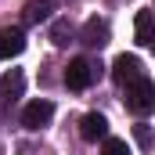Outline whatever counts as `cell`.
Returning a JSON list of instances; mask_svg holds the SVG:
<instances>
[{
    "label": "cell",
    "instance_id": "obj_4",
    "mask_svg": "<svg viewBox=\"0 0 155 155\" xmlns=\"http://www.w3.org/2000/svg\"><path fill=\"white\" fill-rule=\"evenodd\" d=\"M51 116H54V105H51V101H43V97H40V101H29L25 112H22V126H25V130H40V126L51 123Z\"/></svg>",
    "mask_w": 155,
    "mask_h": 155
},
{
    "label": "cell",
    "instance_id": "obj_1",
    "mask_svg": "<svg viewBox=\"0 0 155 155\" xmlns=\"http://www.w3.org/2000/svg\"><path fill=\"white\" fill-rule=\"evenodd\" d=\"M126 108L134 112V116H148V112H155V83L148 76L134 79V83H126Z\"/></svg>",
    "mask_w": 155,
    "mask_h": 155
},
{
    "label": "cell",
    "instance_id": "obj_14",
    "mask_svg": "<svg viewBox=\"0 0 155 155\" xmlns=\"http://www.w3.org/2000/svg\"><path fill=\"white\" fill-rule=\"evenodd\" d=\"M152 47H155V43H152Z\"/></svg>",
    "mask_w": 155,
    "mask_h": 155
},
{
    "label": "cell",
    "instance_id": "obj_3",
    "mask_svg": "<svg viewBox=\"0 0 155 155\" xmlns=\"http://www.w3.org/2000/svg\"><path fill=\"white\" fill-rule=\"evenodd\" d=\"M112 76H116V83H134V79L144 76V69H141V58L137 54H119L116 61H112Z\"/></svg>",
    "mask_w": 155,
    "mask_h": 155
},
{
    "label": "cell",
    "instance_id": "obj_11",
    "mask_svg": "<svg viewBox=\"0 0 155 155\" xmlns=\"http://www.w3.org/2000/svg\"><path fill=\"white\" fill-rule=\"evenodd\" d=\"M51 40H54L58 47H69V40H72V22H69V18H58V22L51 25Z\"/></svg>",
    "mask_w": 155,
    "mask_h": 155
},
{
    "label": "cell",
    "instance_id": "obj_8",
    "mask_svg": "<svg viewBox=\"0 0 155 155\" xmlns=\"http://www.w3.org/2000/svg\"><path fill=\"white\" fill-rule=\"evenodd\" d=\"M51 15H54V4H51V0H29V4H25V11H22L25 25H40V22H51Z\"/></svg>",
    "mask_w": 155,
    "mask_h": 155
},
{
    "label": "cell",
    "instance_id": "obj_9",
    "mask_svg": "<svg viewBox=\"0 0 155 155\" xmlns=\"http://www.w3.org/2000/svg\"><path fill=\"white\" fill-rule=\"evenodd\" d=\"M137 43L141 47L155 43V15L152 11H137Z\"/></svg>",
    "mask_w": 155,
    "mask_h": 155
},
{
    "label": "cell",
    "instance_id": "obj_2",
    "mask_svg": "<svg viewBox=\"0 0 155 155\" xmlns=\"http://www.w3.org/2000/svg\"><path fill=\"white\" fill-rule=\"evenodd\" d=\"M94 61H87V58H72L69 61V69H65V87L69 90H87L90 83H94Z\"/></svg>",
    "mask_w": 155,
    "mask_h": 155
},
{
    "label": "cell",
    "instance_id": "obj_10",
    "mask_svg": "<svg viewBox=\"0 0 155 155\" xmlns=\"http://www.w3.org/2000/svg\"><path fill=\"white\" fill-rule=\"evenodd\" d=\"M22 87H25V76H22L18 69H11L7 76L0 79V94H4V97H11V101H15V97H22Z\"/></svg>",
    "mask_w": 155,
    "mask_h": 155
},
{
    "label": "cell",
    "instance_id": "obj_5",
    "mask_svg": "<svg viewBox=\"0 0 155 155\" xmlns=\"http://www.w3.org/2000/svg\"><path fill=\"white\" fill-rule=\"evenodd\" d=\"M79 43L83 47H105L108 43V22L105 18H87V25L79 33Z\"/></svg>",
    "mask_w": 155,
    "mask_h": 155
},
{
    "label": "cell",
    "instance_id": "obj_7",
    "mask_svg": "<svg viewBox=\"0 0 155 155\" xmlns=\"http://www.w3.org/2000/svg\"><path fill=\"white\" fill-rule=\"evenodd\" d=\"M25 51V33L22 29H0V58L11 61Z\"/></svg>",
    "mask_w": 155,
    "mask_h": 155
},
{
    "label": "cell",
    "instance_id": "obj_12",
    "mask_svg": "<svg viewBox=\"0 0 155 155\" xmlns=\"http://www.w3.org/2000/svg\"><path fill=\"white\" fill-rule=\"evenodd\" d=\"M101 155H130V144L119 137H105L101 141Z\"/></svg>",
    "mask_w": 155,
    "mask_h": 155
},
{
    "label": "cell",
    "instance_id": "obj_6",
    "mask_svg": "<svg viewBox=\"0 0 155 155\" xmlns=\"http://www.w3.org/2000/svg\"><path fill=\"white\" fill-rule=\"evenodd\" d=\"M79 134H83V141H105L108 137V119L101 112H87L83 123H79Z\"/></svg>",
    "mask_w": 155,
    "mask_h": 155
},
{
    "label": "cell",
    "instance_id": "obj_13",
    "mask_svg": "<svg viewBox=\"0 0 155 155\" xmlns=\"http://www.w3.org/2000/svg\"><path fill=\"white\" fill-rule=\"evenodd\" d=\"M134 137H137V144H141V148H152V144H155L152 126H144V123H137V126H134Z\"/></svg>",
    "mask_w": 155,
    "mask_h": 155
}]
</instances>
